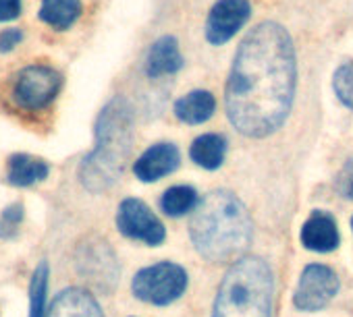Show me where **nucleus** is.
Here are the masks:
<instances>
[{
	"instance_id": "1",
	"label": "nucleus",
	"mask_w": 353,
	"mask_h": 317,
	"mask_svg": "<svg viewBox=\"0 0 353 317\" xmlns=\"http://www.w3.org/2000/svg\"><path fill=\"white\" fill-rule=\"evenodd\" d=\"M297 83L295 46L289 32L264 21L241 42L227 81L231 124L245 137H266L287 118Z\"/></svg>"
},
{
	"instance_id": "2",
	"label": "nucleus",
	"mask_w": 353,
	"mask_h": 317,
	"mask_svg": "<svg viewBox=\"0 0 353 317\" xmlns=\"http://www.w3.org/2000/svg\"><path fill=\"white\" fill-rule=\"evenodd\" d=\"M192 241L208 261H231L252 243V218L245 206L225 189L208 193L192 218Z\"/></svg>"
},
{
	"instance_id": "3",
	"label": "nucleus",
	"mask_w": 353,
	"mask_h": 317,
	"mask_svg": "<svg viewBox=\"0 0 353 317\" xmlns=\"http://www.w3.org/2000/svg\"><path fill=\"white\" fill-rule=\"evenodd\" d=\"M133 116L125 100H112L98 116L96 147L83 160L79 179L92 193L106 191L123 175L131 151Z\"/></svg>"
},
{
	"instance_id": "4",
	"label": "nucleus",
	"mask_w": 353,
	"mask_h": 317,
	"mask_svg": "<svg viewBox=\"0 0 353 317\" xmlns=\"http://www.w3.org/2000/svg\"><path fill=\"white\" fill-rule=\"evenodd\" d=\"M272 274L264 259L241 257L227 272L214 303V317H270Z\"/></svg>"
},
{
	"instance_id": "5",
	"label": "nucleus",
	"mask_w": 353,
	"mask_h": 317,
	"mask_svg": "<svg viewBox=\"0 0 353 317\" xmlns=\"http://www.w3.org/2000/svg\"><path fill=\"white\" fill-rule=\"evenodd\" d=\"M188 288V274L181 265L162 261L143 267L133 278V294L150 305H168Z\"/></svg>"
},
{
	"instance_id": "6",
	"label": "nucleus",
	"mask_w": 353,
	"mask_h": 317,
	"mask_svg": "<svg viewBox=\"0 0 353 317\" xmlns=\"http://www.w3.org/2000/svg\"><path fill=\"white\" fill-rule=\"evenodd\" d=\"M63 87V75L48 65L23 67L13 81V100L21 110L38 112L50 106Z\"/></svg>"
},
{
	"instance_id": "7",
	"label": "nucleus",
	"mask_w": 353,
	"mask_h": 317,
	"mask_svg": "<svg viewBox=\"0 0 353 317\" xmlns=\"http://www.w3.org/2000/svg\"><path fill=\"white\" fill-rule=\"evenodd\" d=\"M339 292L336 274L320 263H312L301 272L297 290H295V307L301 311H318L322 309L334 294Z\"/></svg>"
},
{
	"instance_id": "8",
	"label": "nucleus",
	"mask_w": 353,
	"mask_h": 317,
	"mask_svg": "<svg viewBox=\"0 0 353 317\" xmlns=\"http://www.w3.org/2000/svg\"><path fill=\"white\" fill-rule=\"evenodd\" d=\"M117 226L119 230L145 245H160L164 241V226L152 214V210L139 199H125L117 212Z\"/></svg>"
},
{
	"instance_id": "9",
	"label": "nucleus",
	"mask_w": 353,
	"mask_h": 317,
	"mask_svg": "<svg viewBox=\"0 0 353 317\" xmlns=\"http://www.w3.org/2000/svg\"><path fill=\"white\" fill-rule=\"evenodd\" d=\"M252 7L248 0H219L206 21V38L210 44L221 46L229 42L250 19Z\"/></svg>"
},
{
	"instance_id": "10",
	"label": "nucleus",
	"mask_w": 353,
	"mask_h": 317,
	"mask_svg": "<svg viewBox=\"0 0 353 317\" xmlns=\"http://www.w3.org/2000/svg\"><path fill=\"white\" fill-rule=\"evenodd\" d=\"M176 166H179V149L172 143H156L137 157L133 173L139 181L154 183L174 173Z\"/></svg>"
},
{
	"instance_id": "11",
	"label": "nucleus",
	"mask_w": 353,
	"mask_h": 317,
	"mask_svg": "<svg viewBox=\"0 0 353 317\" xmlns=\"http://www.w3.org/2000/svg\"><path fill=\"white\" fill-rule=\"evenodd\" d=\"M79 267L83 276L92 280L98 288H112L119 276L117 259L106 243H94V247H88L79 261Z\"/></svg>"
},
{
	"instance_id": "12",
	"label": "nucleus",
	"mask_w": 353,
	"mask_h": 317,
	"mask_svg": "<svg viewBox=\"0 0 353 317\" xmlns=\"http://www.w3.org/2000/svg\"><path fill=\"white\" fill-rule=\"evenodd\" d=\"M301 245L310 251L328 253L339 247L336 222L328 212H314L301 226Z\"/></svg>"
},
{
	"instance_id": "13",
	"label": "nucleus",
	"mask_w": 353,
	"mask_h": 317,
	"mask_svg": "<svg viewBox=\"0 0 353 317\" xmlns=\"http://www.w3.org/2000/svg\"><path fill=\"white\" fill-rule=\"evenodd\" d=\"M46 317H104V313L94 294L73 286L57 294Z\"/></svg>"
},
{
	"instance_id": "14",
	"label": "nucleus",
	"mask_w": 353,
	"mask_h": 317,
	"mask_svg": "<svg viewBox=\"0 0 353 317\" xmlns=\"http://www.w3.org/2000/svg\"><path fill=\"white\" fill-rule=\"evenodd\" d=\"M183 67V56L179 52V42L172 36H162L158 38L145 58V73L148 77H162V75H172Z\"/></svg>"
},
{
	"instance_id": "15",
	"label": "nucleus",
	"mask_w": 353,
	"mask_h": 317,
	"mask_svg": "<svg viewBox=\"0 0 353 317\" xmlns=\"http://www.w3.org/2000/svg\"><path fill=\"white\" fill-rule=\"evenodd\" d=\"M50 168L44 160L28 153H15L9 157L7 181L13 187H32L48 177Z\"/></svg>"
},
{
	"instance_id": "16",
	"label": "nucleus",
	"mask_w": 353,
	"mask_h": 317,
	"mask_svg": "<svg viewBox=\"0 0 353 317\" xmlns=\"http://www.w3.org/2000/svg\"><path fill=\"white\" fill-rule=\"evenodd\" d=\"M216 108V100L210 91H192L188 96H183L181 100H176L174 104V114L181 122L188 124H202L206 122Z\"/></svg>"
},
{
	"instance_id": "17",
	"label": "nucleus",
	"mask_w": 353,
	"mask_h": 317,
	"mask_svg": "<svg viewBox=\"0 0 353 317\" xmlns=\"http://www.w3.org/2000/svg\"><path fill=\"white\" fill-rule=\"evenodd\" d=\"M225 153H227V139L219 133H206L198 137L190 149L192 160L206 171H216L225 162Z\"/></svg>"
},
{
	"instance_id": "18",
	"label": "nucleus",
	"mask_w": 353,
	"mask_h": 317,
	"mask_svg": "<svg viewBox=\"0 0 353 317\" xmlns=\"http://www.w3.org/2000/svg\"><path fill=\"white\" fill-rule=\"evenodd\" d=\"M81 15V0H42L40 19L54 30H69Z\"/></svg>"
},
{
	"instance_id": "19",
	"label": "nucleus",
	"mask_w": 353,
	"mask_h": 317,
	"mask_svg": "<svg viewBox=\"0 0 353 317\" xmlns=\"http://www.w3.org/2000/svg\"><path fill=\"white\" fill-rule=\"evenodd\" d=\"M198 204H200L198 201V193L192 187H185V185L166 189L164 195H162V199H160L162 212L166 216H172V218H179V216L196 210Z\"/></svg>"
},
{
	"instance_id": "20",
	"label": "nucleus",
	"mask_w": 353,
	"mask_h": 317,
	"mask_svg": "<svg viewBox=\"0 0 353 317\" xmlns=\"http://www.w3.org/2000/svg\"><path fill=\"white\" fill-rule=\"evenodd\" d=\"M46 290H48V263L40 261L32 282H30V315L28 317H46Z\"/></svg>"
},
{
	"instance_id": "21",
	"label": "nucleus",
	"mask_w": 353,
	"mask_h": 317,
	"mask_svg": "<svg viewBox=\"0 0 353 317\" xmlns=\"http://www.w3.org/2000/svg\"><path fill=\"white\" fill-rule=\"evenodd\" d=\"M332 87L336 98L349 108L353 110V63H345L334 71L332 77Z\"/></svg>"
},
{
	"instance_id": "22",
	"label": "nucleus",
	"mask_w": 353,
	"mask_h": 317,
	"mask_svg": "<svg viewBox=\"0 0 353 317\" xmlns=\"http://www.w3.org/2000/svg\"><path fill=\"white\" fill-rule=\"evenodd\" d=\"M23 220V206L21 204H13L11 208H7L0 216V237L9 239L11 234H15L19 222Z\"/></svg>"
},
{
	"instance_id": "23",
	"label": "nucleus",
	"mask_w": 353,
	"mask_h": 317,
	"mask_svg": "<svg viewBox=\"0 0 353 317\" xmlns=\"http://www.w3.org/2000/svg\"><path fill=\"white\" fill-rule=\"evenodd\" d=\"M336 191L347 197V199H353V160H349L343 171L339 173L336 177Z\"/></svg>"
},
{
	"instance_id": "24",
	"label": "nucleus",
	"mask_w": 353,
	"mask_h": 317,
	"mask_svg": "<svg viewBox=\"0 0 353 317\" xmlns=\"http://www.w3.org/2000/svg\"><path fill=\"white\" fill-rule=\"evenodd\" d=\"M23 40V32L19 28H13V30H5L0 32V52H11L15 46H19Z\"/></svg>"
},
{
	"instance_id": "25",
	"label": "nucleus",
	"mask_w": 353,
	"mask_h": 317,
	"mask_svg": "<svg viewBox=\"0 0 353 317\" xmlns=\"http://www.w3.org/2000/svg\"><path fill=\"white\" fill-rule=\"evenodd\" d=\"M21 15V0H0V21H11Z\"/></svg>"
},
{
	"instance_id": "26",
	"label": "nucleus",
	"mask_w": 353,
	"mask_h": 317,
	"mask_svg": "<svg viewBox=\"0 0 353 317\" xmlns=\"http://www.w3.org/2000/svg\"><path fill=\"white\" fill-rule=\"evenodd\" d=\"M351 226H353V220H351Z\"/></svg>"
}]
</instances>
